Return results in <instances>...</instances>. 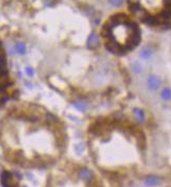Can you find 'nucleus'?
Wrapping results in <instances>:
<instances>
[{"mask_svg": "<svg viewBox=\"0 0 171 187\" xmlns=\"http://www.w3.org/2000/svg\"><path fill=\"white\" fill-rule=\"evenodd\" d=\"M1 184L2 187H18L15 182L13 175L9 172H3L1 175Z\"/></svg>", "mask_w": 171, "mask_h": 187, "instance_id": "nucleus-1", "label": "nucleus"}, {"mask_svg": "<svg viewBox=\"0 0 171 187\" xmlns=\"http://www.w3.org/2000/svg\"><path fill=\"white\" fill-rule=\"evenodd\" d=\"M146 83H147L148 89L150 90H156L160 89V86H161L162 81L159 77L156 76V75H150V76L147 78Z\"/></svg>", "mask_w": 171, "mask_h": 187, "instance_id": "nucleus-2", "label": "nucleus"}, {"mask_svg": "<svg viewBox=\"0 0 171 187\" xmlns=\"http://www.w3.org/2000/svg\"><path fill=\"white\" fill-rule=\"evenodd\" d=\"M99 45V37L96 32H92V34L89 35L87 39V46L89 49H95Z\"/></svg>", "mask_w": 171, "mask_h": 187, "instance_id": "nucleus-3", "label": "nucleus"}, {"mask_svg": "<svg viewBox=\"0 0 171 187\" xmlns=\"http://www.w3.org/2000/svg\"><path fill=\"white\" fill-rule=\"evenodd\" d=\"M140 58L143 60H149L153 55V50H152L151 47L149 46H144L142 50H140Z\"/></svg>", "mask_w": 171, "mask_h": 187, "instance_id": "nucleus-4", "label": "nucleus"}, {"mask_svg": "<svg viewBox=\"0 0 171 187\" xmlns=\"http://www.w3.org/2000/svg\"><path fill=\"white\" fill-rule=\"evenodd\" d=\"M79 177L83 181H85V182H89V181L92 179V172L89 169H87V168H83V169L80 170Z\"/></svg>", "mask_w": 171, "mask_h": 187, "instance_id": "nucleus-5", "label": "nucleus"}, {"mask_svg": "<svg viewBox=\"0 0 171 187\" xmlns=\"http://www.w3.org/2000/svg\"><path fill=\"white\" fill-rule=\"evenodd\" d=\"M133 116L139 123H144L145 122V113L141 108H135L133 109Z\"/></svg>", "mask_w": 171, "mask_h": 187, "instance_id": "nucleus-6", "label": "nucleus"}, {"mask_svg": "<svg viewBox=\"0 0 171 187\" xmlns=\"http://www.w3.org/2000/svg\"><path fill=\"white\" fill-rule=\"evenodd\" d=\"M161 183V180L160 178L157 177H148L146 178V180L144 181V185L147 186V187H153V186H156Z\"/></svg>", "mask_w": 171, "mask_h": 187, "instance_id": "nucleus-7", "label": "nucleus"}, {"mask_svg": "<svg viewBox=\"0 0 171 187\" xmlns=\"http://www.w3.org/2000/svg\"><path fill=\"white\" fill-rule=\"evenodd\" d=\"M74 106L80 111H85L88 107V103L83 99H80V100H77L74 102Z\"/></svg>", "mask_w": 171, "mask_h": 187, "instance_id": "nucleus-8", "label": "nucleus"}, {"mask_svg": "<svg viewBox=\"0 0 171 187\" xmlns=\"http://www.w3.org/2000/svg\"><path fill=\"white\" fill-rule=\"evenodd\" d=\"M131 71L135 73V75H141L143 73V66L142 64L138 61H135V62L131 63Z\"/></svg>", "mask_w": 171, "mask_h": 187, "instance_id": "nucleus-9", "label": "nucleus"}, {"mask_svg": "<svg viewBox=\"0 0 171 187\" xmlns=\"http://www.w3.org/2000/svg\"><path fill=\"white\" fill-rule=\"evenodd\" d=\"M15 50L17 54L19 55H24L26 53V46L24 43L22 42H18V43L15 44Z\"/></svg>", "mask_w": 171, "mask_h": 187, "instance_id": "nucleus-10", "label": "nucleus"}, {"mask_svg": "<svg viewBox=\"0 0 171 187\" xmlns=\"http://www.w3.org/2000/svg\"><path fill=\"white\" fill-rule=\"evenodd\" d=\"M161 98L163 99L164 101H169L171 100V89L169 87H166L162 90L161 93Z\"/></svg>", "mask_w": 171, "mask_h": 187, "instance_id": "nucleus-11", "label": "nucleus"}, {"mask_svg": "<svg viewBox=\"0 0 171 187\" xmlns=\"http://www.w3.org/2000/svg\"><path fill=\"white\" fill-rule=\"evenodd\" d=\"M84 149H85V146L83 143H79L75 146V150H76V153L78 154H81L84 151Z\"/></svg>", "mask_w": 171, "mask_h": 187, "instance_id": "nucleus-12", "label": "nucleus"}, {"mask_svg": "<svg viewBox=\"0 0 171 187\" xmlns=\"http://www.w3.org/2000/svg\"><path fill=\"white\" fill-rule=\"evenodd\" d=\"M109 3L114 7H119L123 4V0H109Z\"/></svg>", "mask_w": 171, "mask_h": 187, "instance_id": "nucleus-13", "label": "nucleus"}, {"mask_svg": "<svg viewBox=\"0 0 171 187\" xmlns=\"http://www.w3.org/2000/svg\"><path fill=\"white\" fill-rule=\"evenodd\" d=\"M25 73H26V75H28V77H33L34 75H35L34 69L32 68V67H26L25 68Z\"/></svg>", "mask_w": 171, "mask_h": 187, "instance_id": "nucleus-14", "label": "nucleus"}, {"mask_svg": "<svg viewBox=\"0 0 171 187\" xmlns=\"http://www.w3.org/2000/svg\"><path fill=\"white\" fill-rule=\"evenodd\" d=\"M0 93H1V89H0Z\"/></svg>", "mask_w": 171, "mask_h": 187, "instance_id": "nucleus-15", "label": "nucleus"}, {"mask_svg": "<svg viewBox=\"0 0 171 187\" xmlns=\"http://www.w3.org/2000/svg\"><path fill=\"white\" fill-rule=\"evenodd\" d=\"M24 187H25V186H24Z\"/></svg>", "mask_w": 171, "mask_h": 187, "instance_id": "nucleus-16", "label": "nucleus"}]
</instances>
